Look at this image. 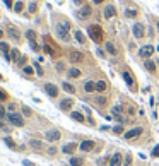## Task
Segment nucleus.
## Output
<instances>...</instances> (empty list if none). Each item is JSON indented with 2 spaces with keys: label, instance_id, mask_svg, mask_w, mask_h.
Masks as SVG:
<instances>
[{
  "label": "nucleus",
  "instance_id": "nucleus-51",
  "mask_svg": "<svg viewBox=\"0 0 159 166\" xmlns=\"http://www.w3.org/2000/svg\"><path fill=\"white\" fill-rule=\"evenodd\" d=\"M29 46H31V48H33V50H34V52H36V53H38V52H39V50H41V48H39V45H38V43H36V41H34V43H29Z\"/></svg>",
  "mask_w": 159,
  "mask_h": 166
},
{
  "label": "nucleus",
  "instance_id": "nucleus-13",
  "mask_svg": "<svg viewBox=\"0 0 159 166\" xmlns=\"http://www.w3.org/2000/svg\"><path fill=\"white\" fill-rule=\"evenodd\" d=\"M27 147L33 151H46V144L39 139H29L27 140Z\"/></svg>",
  "mask_w": 159,
  "mask_h": 166
},
{
  "label": "nucleus",
  "instance_id": "nucleus-56",
  "mask_svg": "<svg viewBox=\"0 0 159 166\" xmlns=\"http://www.w3.org/2000/svg\"><path fill=\"white\" fill-rule=\"evenodd\" d=\"M103 2H104V0H92V4H96V5H101Z\"/></svg>",
  "mask_w": 159,
  "mask_h": 166
},
{
  "label": "nucleus",
  "instance_id": "nucleus-38",
  "mask_svg": "<svg viewBox=\"0 0 159 166\" xmlns=\"http://www.w3.org/2000/svg\"><path fill=\"white\" fill-rule=\"evenodd\" d=\"M22 9H24V2H21V0H19V2H16V4H14V9L12 10L16 14H21Z\"/></svg>",
  "mask_w": 159,
  "mask_h": 166
},
{
  "label": "nucleus",
  "instance_id": "nucleus-59",
  "mask_svg": "<svg viewBox=\"0 0 159 166\" xmlns=\"http://www.w3.org/2000/svg\"><path fill=\"white\" fill-rule=\"evenodd\" d=\"M156 24H157V29H159V21H157V22H156Z\"/></svg>",
  "mask_w": 159,
  "mask_h": 166
},
{
  "label": "nucleus",
  "instance_id": "nucleus-20",
  "mask_svg": "<svg viewBox=\"0 0 159 166\" xmlns=\"http://www.w3.org/2000/svg\"><path fill=\"white\" fill-rule=\"evenodd\" d=\"M4 142H5V146H7L9 149H12V151H19V147H21V146H19L10 135H5L4 137Z\"/></svg>",
  "mask_w": 159,
  "mask_h": 166
},
{
  "label": "nucleus",
  "instance_id": "nucleus-55",
  "mask_svg": "<svg viewBox=\"0 0 159 166\" xmlns=\"http://www.w3.org/2000/svg\"><path fill=\"white\" fill-rule=\"evenodd\" d=\"M5 2V5L9 7V9H14V4H12V0H4Z\"/></svg>",
  "mask_w": 159,
  "mask_h": 166
},
{
  "label": "nucleus",
  "instance_id": "nucleus-60",
  "mask_svg": "<svg viewBox=\"0 0 159 166\" xmlns=\"http://www.w3.org/2000/svg\"><path fill=\"white\" fill-rule=\"evenodd\" d=\"M63 166H70V164H63Z\"/></svg>",
  "mask_w": 159,
  "mask_h": 166
},
{
  "label": "nucleus",
  "instance_id": "nucleus-45",
  "mask_svg": "<svg viewBox=\"0 0 159 166\" xmlns=\"http://www.w3.org/2000/svg\"><path fill=\"white\" fill-rule=\"evenodd\" d=\"M106 96H98V98H96V103H98V105H101V106H104V105H106Z\"/></svg>",
  "mask_w": 159,
  "mask_h": 166
},
{
  "label": "nucleus",
  "instance_id": "nucleus-17",
  "mask_svg": "<svg viewBox=\"0 0 159 166\" xmlns=\"http://www.w3.org/2000/svg\"><path fill=\"white\" fill-rule=\"evenodd\" d=\"M79 149L77 142H67V144L62 147V153L67 154V156H75V151Z\"/></svg>",
  "mask_w": 159,
  "mask_h": 166
},
{
  "label": "nucleus",
  "instance_id": "nucleus-1",
  "mask_svg": "<svg viewBox=\"0 0 159 166\" xmlns=\"http://www.w3.org/2000/svg\"><path fill=\"white\" fill-rule=\"evenodd\" d=\"M55 31H56V36H58L60 41H63V43H69L70 41V22L69 21H60L55 26Z\"/></svg>",
  "mask_w": 159,
  "mask_h": 166
},
{
  "label": "nucleus",
  "instance_id": "nucleus-44",
  "mask_svg": "<svg viewBox=\"0 0 159 166\" xmlns=\"http://www.w3.org/2000/svg\"><path fill=\"white\" fill-rule=\"evenodd\" d=\"M27 9H29V12H31V14H36V12H38V4H36V2H31Z\"/></svg>",
  "mask_w": 159,
  "mask_h": 166
},
{
  "label": "nucleus",
  "instance_id": "nucleus-18",
  "mask_svg": "<svg viewBox=\"0 0 159 166\" xmlns=\"http://www.w3.org/2000/svg\"><path fill=\"white\" fill-rule=\"evenodd\" d=\"M110 166H123V156L120 151H116L111 157H110Z\"/></svg>",
  "mask_w": 159,
  "mask_h": 166
},
{
  "label": "nucleus",
  "instance_id": "nucleus-54",
  "mask_svg": "<svg viewBox=\"0 0 159 166\" xmlns=\"http://www.w3.org/2000/svg\"><path fill=\"white\" fill-rule=\"evenodd\" d=\"M74 5H79V7H82V5L86 4V0H72Z\"/></svg>",
  "mask_w": 159,
  "mask_h": 166
},
{
  "label": "nucleus",
  "instance_id": "nucleus-28",
  "mask_svg": "<svg viewBox=\"0 0 159 166\" xmlns=\"http://www.w3.org/2000/svg\"><path fill=\"white\" fill-rule=\"evenodd\" d=\"M62 89H63L65 92H69V94H75V86H72V84L70 82H67V81H63V82H62Z\"/></svg>",
  "mask_w": 159,
  "mask_h": 166
},
{
  "label": "nucleus",
  "instance_id": "nucleus-12",
  "mask_svg": "<svg viewBox=\"0 0 159 166\" xmlns=\"http://www.w3.org/2000/svg\"><path fill=\"white\" fill-rule=\"evenodd\" d=\"M69 60L72 62V63H82V62L86 60V57H84V53H82L81 50H70Z\"/></svg>",
  "mask_w": 159,
  "mask_h": 166
},
{
  "label": "nucleus",
  "instance_id": "nucleus-43",
  "mask_svg": "<svg viewBox=\"0 0 159 166\" xmlns=\"http://www.w3.org/2000/svg\"><path fill=\"white\" fill-rule=\"evenodd\" d=\"M123 166H132V154L130 153L123 157Z\"/></svg>",
  "mask_w": 159,
  "mask_h": 166
},
{
  "label": "nucleus",
  "instance_id": "nucleus-11",
  "mask_svg": "<svg viewBox=\"0 0 159 166\" xmlns=\"http://www.w3.org/2000/svg\"><path fill=\"white\" fill-rule=\"evenodd\" d=\"M154 52H156V50H154V46H152V45H144V46L139 50V57L144 58V60H149V58L154 55Z\"/></svg>",
  "mask_w": 159,
  "mask_h": 166
},
{
  "label": "nucleus",
  "instance_id": "nucleus-10",
  "mask_svg": "<svg viewBox=\"0 0 159 166\" xmlns=\"http://www.w3.org/2000/svg\"><path fill=\"white\" fill-rule=\"evenodd\" d=\"M121 75H123V81H125V84L128 86L132 91H137V84H135V77H133V74L130 72V70H123L121 72Z\"/></svg>",
  "mask_w": 159,
  "mask_h": 166
},
{
  "label": "nucleus",
  "instance_id": "nucleus-49",
  "mask_svg": "<svg viewBox=\"0 0 159 166\" xmlns=\"http://www.w3.org/2000/svg\"><path fill=\"white\" fill-rule=\"evenodd\" d=\"M96 55H98L99 58H106V50H101V48H98V50H96Z\"/></svg>",
  "mask_w": 159,
  "mask_h": 166
},
{
  "label": "nucleus",
  "instance_id": "nucleus-36",
  "mask_svg": "<svg viewBox=\"0 0 159 166\" xmlns=\"http://www.w3.org/2000/svg\"><path fill=\"white\" fill-rule=\"evenodd\" d=\"M111 130H113V134H118V135H120V134L123 135L125 132H127V130L123 128V123H118V125H115V127H113Z\"/></svg>",
  "mask_w": 159,
  "mask_h": 166
},
{
  "label": "nucleus",
  "instance_id": "nucleus-3",
  "mask_svg": "<svg viewBox=\"0 0 159 166\" xmlns=\"http://www.w3.org/2000/svg\"><path fill=\"white\" fill-rule=\"evenodd\" d=\"M7 122L12 125V127H17V128H22L24 125H26V118H24V115L22 113H9L7 115Z\"/></svg>",
  "mask_w": 159,
  "mask_h": 166
},
{
  "label": "nucleus",
  "instance_id": "nucleus-35",
  "mask_svg": "<svg viewBox=\"0 0 159 166\" xmlns=\"http://www.w3.org/2000/svg\"><path fill=\"white\" fill-rule=\"evenodd\" d=\"M56 154H58V147H56V146H50V147H46V156L53 157V156H56Z\"/></svg>",
  "mask_w": 159,
  "mask_h": 166
},
{
  "label": "nucleus",
  "instance_id": "nucleus-32",
  "mask_svg": "<svg viewBox=\"0 0 159 166\" xmlns=\"http://www.w3.org/2000/svg\"><path fill=\"white\" fill-rule=\"evenodd\" d=\"M21 113L24 115V118H31L33 117V110H31L29 106H26V105H21Z\"/></svg>",
  "mask_w": 159,
  "mask_h": 166
},
{
  "label": "nucleus",
  "instance_id": "nucleus-30",
  "mask_svg": "<svg viewBox=\"0 0 159 166\" xmlns=\"http://www.w3.org/2000/svg\"><path fill=\"white\" fill-rule=\"evenodd\" d=\"M104 50H106V53H108V55H113V57H115L116 53H118V52H116V46L111 43V41H108V43L104 45Z\"/></svg>",
  "mask_w": 159,
  "mask_h": 166
},
{
  "label": "nucleus",
  "instance_id": "nucleus-41",
  "mask_svg": "<svg viewBox=\"0 0 159 166\" xmlns=\"http://www.w3.org/2000/svg\"><path fill=\"white\" fill-rule=\"evenodd\" d=\"M7 115H9V111H7V108H5L2 103H0V120H7Z\"/></svg>",
  "mask_w": 159,
  "mask_h": 166
},
{
  "label": "nucleus",
  "instance_id": "nucleus-52",
  "mask_svg": "<svg viewBox=\"0 0 159 166\" xmlns=\"http://www.w3.org/2000/svg\"><path fill=\"white\" fill-rule=\"evenodd\" d=\"M22 166H36L33 161H29V159H22Z\"/></svg>",
  "mask_w": 159,
  "mask_h": 166
},
{
  "label": "nucleus",
  "instance_id": "nucleus-14",
  "mask_svg": "<svg viewBox=\"0 0 159 166\" xmlns=\"http://www.w3.org/2000/svg\"><path fill=\"white\" fill-rule=\"evenodd\" d=\"M132 33L137 39H142L144 36H146V26H144L142 22H135V24L132 26Z\"/></svg>",
  "mask_w": 159,
  "mask_h": 166
},
{
  "label": "nucleus",
  "instance_id": "nucleus-48",
  "mask_svg": "<svg viewBox=\"0 0 159 166\" xmlns=\"http://www.w3.org/2000/svg\"><path fill=\"white\" fill-rule=\"evenodd\" d=\"M150 156H152V157H159V144L154 146V149L150 151Z\"/></svg>",
  "mask_w": 159,
  "mask_h": 166
},
{
  "label": "nucleus",
  "instance_id": "nucleus-16",
  "mask_svg": "<svg viewBox=\"0 0 159 166\" xmlns=\"http://www.w3.org/2000/svg\"><path fill=\"white\" fill-rule=\"evenodd\" d=\"M7 36H9L10 39H14V41H17V43H21V33H19V29L16 26H12V24H9L7 26Z\"/></svg>",
  "mask_w": 159,
  "mask_h": 166
},
{
  "label": "nucleus",
  "instance_id": "nucleus-26",
  "mask_svg": "<svg viewBox=\"0 0 159 166\" xmlns=\"http://www.w3.org/2000/svg\"><path fill=\"white\" fill-rule=\"evenodd\" d=\"M125 17L127 19H135V17H139V9H133V7H127L125 9Z\"/></svg>",
  "mask_w": 159,
  "mask_h": 166
},
{
  "label": "nucleus",
  "instance_id": "nucleus-22",
  "mask_svg": "<svg viewBox=\"0 0 159 166\" xmlns=\"http://www.w3.org/2000/svg\"><path fill=\"white\" fill-rule=\"evenodd\" d=\"M69 115H70V118H72V120H75L77 123H87V122H86V117H84L81 111H74V110H72Z\"/></svg>",
  "mask_w": 159,
  "mask_h": 166
},
{
  "label": "nucleus",
  "instance_id": "nucleus-8",
  "mask_svg": "<svg viewBox=\"0 0 159 166\" xmlns=\"http://www.w3.org/2000/svg\"><path fill=\"white\" fill-rule=\"evenodd\" d=\"M43 89H45V92L48 94V98H52V99H56L58 94H60V88H58L56 84H53V82H46L43 86Z\"/></svg>",
  "mask_w": 159,
  "mask_h": 166
},
{
  "label": "nucleus",
  "instance_id": "nucleus-37",
  "mask_svg": "<svg viewBox=\"0 0 159 166\" xmlns=\"http://www.w3.org/2000/svg\"><path fill=\"white\" fill-rule=\"evenodd\" d=\"M19 55H21L19 48H12V50H10V58H12V62H16V63H17V60H19Z\"/></svg>",
  "mask_w": 159,
  "mask_h": 166
},
{
  "label": "nucleus",
  "instance_id": "nucleus-9",
  "mask_svg": "<svg viewBox=\"0 0 159 166\" xmlns=\"http://www.w3.org/2000/svg\"><path fill=\"white\" fill-rule=\"evenodd\" d=\"M142 134H144V128H142V127H133V128H130V130L125 132L123 139L125 140H135L137 137H140Z\"/></svg>",
  "mask_w": 159,
  "mask_h": 166
},
{
  "label": "nucleus",
  "instance_id": "nucleus-2",
  "mask_svg": "<svg viewBox=\"0 0 159 166\" xmlns=\"http://www.w3.org/2000/svg\"><path fill=\"white\" fill-rule=\"evenodd\" d=\"M87 34H89V38L94 41V43H101L104 39V33H103V27L99 26V24H91L89 27H87Z\"/></svg>",
  "mask_w": 159,
  "mask_h": 166
},
{
  "label": "nucleus",
  "instance_id": "nucleus-6",
  "mask_svg": "<svg viewBox=\"0 0 159 166\" xmlns=\"http://www.w3.org/2000/svg\"><path fill=\"white\" fill-rule=\"evenodd\" d=\"M74 105H75V99H74V98H62V99L58 101V108H60V111H63V113H70Z\"/></svg>",
  "mask_w": 159,
  "mask_h": 166
},
{
  "label": "nucleus",
  "instance_id": "nucleus-53",
  "mask_svg": "<svg viewBox=\"0 0 159 166\" xmlns=\"http://www.w3.org/2000/svg\"><path fill=\"white\" fill-rule=\"evenodd\" d=\"M0 130L9 132V127H7V125H5V122H2V120H0Z\"/></svg>",
  "mask_w": 159,
  "mask_h": 166
},
{
  "label": "nucleus",
  "instance_id": "nucleus-58",
  "mask_svg": "<svg viewBox=\"0 0 159 166\" xmlns=\"http://www.w3.org/2000/svg\"><path fill=\"white\" fill-rule=\"evenodd\" d=\"M0 81H5V77H4V75H2V74H0Z\"/></svg>",
  "mask_w": 159,
  "mask_h": 166
},
{
  "label": "nucleus",
  "instance_id": "nucleus-4",
  "mask_svg": "<svg viewBox=\"0 0 159 166\" xmlns=\"http://www.w3.org/2000/svg\"><path fill=\"white\" fill-rule=\"evenodd\" d=\"M43 52L46 53V55H50V57H58L60 55V52H58V48H56L55 45H53V41L48 36H45V45H43Z\"/></svg>",
  "mask_w": 159,
  "mask_h": 166
},
{
  "label": "nucleus",
  "instance_id": "nucleus-19",
  "mask_svg": "<svg viewBox=\"0 0 159 166\" xmlns=\"http://www.w3.org/2000/svg\"><path fill=\"white\" fill-rule=\"evenodd\" d=\"M103 16H104V19H113L116 16V7L113 4H108L103 10Z\"/></svg>",
  "mask_w": 159,
  "mask_h": 166
},
{
  "label": "nucleus",
  "instance_id": "nucleus-31",
  "mask_svg": "<svg viewBox=\"0 0 159 166\" xmlns=\"http://www.w3.org/2000/svg\"><path fill=\"white\" fill-rule=\"evenodd\" d=\"M84 91L86 92H96V82L86 81V82H84Z\"/></svg>",
  "mask_w": 159,
  "mask_h": 166
},
{
  "label": "nucleus",
  "instance_id": "nucleus-15",
  "mask_svg": "<svg viewBox=\"0 0 159 166\" xmlns=\"http://www.w3.org/2000/svg\"><path fill=\"white\" fill-rule=\"evenodd\" d=\"M94 149H96V142L91 139L82 140L81 144H79V151H82V153H92Z\"/></svg>",
  "mask_w": 159,
  "mask_h": 166
},
{
  "label": "nucleus",
  "instance_id": "nucleus-33",
  "mask_svg": "<svg viewBox=\"0 0 159 166\" xmlns=\"http://www.w3.org/2000/svg\"><path fill=\"white\" fill-rule=\"evenodd\" d=\"M0 53H2V55H9V53H10L9 43H5V41H0Z\"/></svg>",
  "mask_w": 159,
  "mask_h": 166
},
{
  "label": "nucleus",
  "instance_id": "nucleus-50",
  "mask_svg": "<svg viewBox=\"0 0 159 166\" xmlns=\"http://www.w3.org/2000/svg\"><path fill=\"white\" fill-rule=\"evenodd\" d=\"M113 118H115V122L123 123V118H121V115H120V113H113Z\"/></svg>",
  "mask_w": 159,
  "mask_h": 166
},
{
  "label": "nucleus",
  "instance_id": "nucleus-46",
  "mask_svg": "<svg viewBox=\"0 0 159 166\" xmlns=\"http://www.w3.org/2000/svg\"><path fill=\"white\" fill-rule=\"evenodd\" d=\"M16 110H17V105H16V103H9L7 111H9V113H16Z\"/></svg>",
  "mask_w": 159,
  "mask_h": 166
},
{
  "label": "nucleus",
  "instance_id": "nucleus-29",
  "mask_svg": "<svg viewBox=\"0 0 159 166\" xmlns=\"http://www.w3.org/2000/svg\"><path fill=\"white\" fill-rule=\"evenodd\" d=\"M108 89V84H106V81H96V92H104Z\"/></svg>",
  "mask_w": 159,
  "mask_h": 166
},
{
  "label": "nucleus",
  "instance_id": "nucleus-5",
  "mask_svg": "<svg viewBox=\"0 0 159 166\" xmlns=\"http://www.w3.org/2000/svg\"><path fill=\"white\" fill-rule=\"evenodd\" d=\"M60 139H62L60 128H50V130L45 132V140H46V142H52V144H55V142H58Z\"/></svg>",
  "mask_w": 159,
  "mask_h": 166
},
{
  "label": "nucleus",
  "instance_id": "nucleus-27",
  "mask_svg": "<svg viewBox=\"0 0 159 166\" xmlns=\"http://www.w3.org/2000/svg\"><path fill=\"white\" fill-rule=\"evenodd\" d=\"M74 36H75V39H77L81 45H86L87 43V38L84 36V33H82L81 29H75V31H74Z\"/></svg>",
  "mask_w": 159,
  "mask_h": 166
},
{
  "label": "nucleus",
  "instance_id": "nucleus-40",
  "mask_svg": "<svg viewBox=\"0 0 159 166\" xmlns=\"http://www.w3.org/2000/svg\"><path fill=\"white\" fill-rule=\"evenodd\" d=\"M33 67H34V70H36V74H38L39 77H43V75H45V70H43V67L39 65L38 62H34V63H33Z\"/></svg>",
  "mask_w": 159,
  "mask_h": 166
},
{
  "label": "nucleus",
  "instance_id": "nucleus-24",
  "mask_svg": "<svg viewBox=\"0 0 159 166\" xmlns=\"http://www.w3.org/2000/svg\"><path fill=\"white\" fill-rule=\"evenodd\" d=\"M21 72H22V75H24V77H27V79H33L34 77V67L33 65H26V67H22L21 69Z\"/></svg>",
  "mask_w": 159,
  "mask_h": 166
},
{
  "label": "nucleus",
  "instance_id": "nucleus-7",
  "mask_svg": "<svg viewBox=\"0 0 159 166\" xmlns=\"http://www.w3.org/2000/svg\"><path fill=\"white\" fill-rule=\"evenodd\" d=\"M91 16H92V7H91L89 4H84L81 9L75 12V17H77L79 21H86V19H89Z\"/></svg>",
  "mask_w": 159,
  "mask_h": 166
},
{
  "label": "nucleus",
  "instance_id": "nucleus-23",
  "mask_svg": "<svg viewBox=\"0 0 159 166\" xmlns=\"http://www.w3.org/2000/svg\"><path fill=\"white\" fill-rule=\"evenodd\" d=\"M84 163H86V159L82 156H70V159H69L70 166H84Z\"/></svg>",
  "mask_w": 159,
  "mask_h": 166
},
{
  "label": "nucleus",
  "instance_id": "nucleus-57",
  "mask_svg": "<svg viewBox=\"0 0 159 166\" xmlns=\"http://www.w3.org/2000/svg\"><path fill=\"white\" fill-rule=\"evenodd\" d=\"M2 38H4V29H0V41H2Z\"/></svg>",
  "mask_w": 159,
  "mask_h": 166
},
{
  "label": "nucleus",
  "instance_id": "nucleus-21",
  "mask_svg": "<svg viewBox=\"0 0 159 166\" xmlns=\"http://www.w3.org/2000/svg\"><path fill=\"white\" fill-rule=\"evenodd\" d=\"M82 75V70L77 69V67H70L67 69V79H79Z\"/></svg>",
  "mask_w": 159,
  "mask_h": 166
},
{
  "label": "nucleus",
  "instance_id": "nucleus-34",
  "mask_svg": "<svg viewBox=\"0 0 159 166\" xmlns=\"http://www.w3.org/2000/svg\"><path fill=\"white\" fill-rule=\"evenodd\" d=\"M26 38L29 39V43H34V41H36V38H38V34H36V31L27 29V31H26Z\"/></svg>",
  "mask_w": 159,
  "mask_h": 166
},
{
  "label": "nucleus",
  "instance_id": "nucleus-47",
  "mask_svg": "<svg viewBox=\"0 0 159 166\" xmlns=\"http://www.w3.org/2000/svg\"><path fill=\"white\" fill-rule=\"evenodd\" d=\"M55 69L58 70V72H63V70H65V63H63V62H56V63H55Z\"/></svg>",
  "mask_w": 159,
  "mask_h": 166
},
{
  "label": "nucleus",
  "instance_id": "nucleus-39",
  "mask_svg": "<svg viewBox=\"0 0 159 166\" xmlns=\"http://www.w3.org/2000/svg\"><path fill=\"white\" fill-rule=\"evenodd\" d=\"M5 101H9V92L4 88H0V103H5Z\"/></svg>",
  "mask_w": 159,
  "mask_h": 166
},
{
  "label": "nucleus",
  "instance_id": "nucleus-25",
  "mask_svg": "<svg viewBox=\"0 0 159 166\" xmlns=\"http://www.w3.org/2000/svg\"><path fill=\"white\" fill-rule=\"evenodd\" d=\"M144 67H146L147 72H150V74H156V70H157V65H156L154 60H144Z\"/></svg>",
  "mask_w": 159,
  "mask_h": 166
},
{
  "label": "nucleus",
  "instance_id": "nucleus-42",
  "mask_svg": "<svg viewBox=\"0 0 159 166\" xmlns=\"http://www.w3.org/2000/svg\"><path fill=\"white\" fill-rule=\"evenodd\" d=\"M26 65H27V57L22 55V57L17 60V67H19V69H22V67H26Z\"/></svg>",
  "mask_w": 159,
  "mask_h": 166
}]
</instances>
